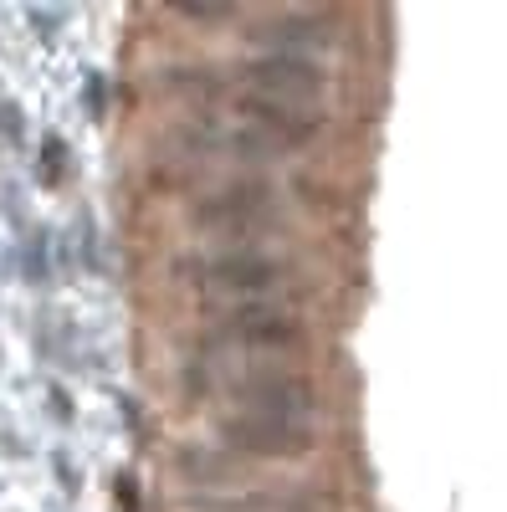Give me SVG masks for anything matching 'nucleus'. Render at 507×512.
Instances as JSON below:
<instances>
[{
    "label": "nucleus",
    "instance_id": "nucleus-1",
    "mask_svg": "<svg viewBox=\"0 0 507 512\" xmlns=\"http://www.w3.org/2000/svg\"><path fill=\"white\" fill-rule=\"evenodd\" d=\"M292 267L282 262V256L262 251V246H236V251H221L210 256V262L200 267V287L231 297V303H277V292L287 287Z\"/></svg>",
    "mask_w": 507,
    "mask_h": 512
},
{
    "label": "nucleus",
    "instance_id": "nucleus-2",
    "mask_svg": "<svg viewBox=\"0 0 507 512\" xmlns=\"http://www.w3.org/2000/svg\"><path fill=\"white\" fill-rule=\"evenodd\" d=\"M221 441H226V451L251 456V461H303L318 446V425L257 415V410H231L221 420Z\"/></svg>",
    "mask_w": 507,
    "mask_h": 512
},
{
    "label": "nucleus",
    "instance_id": "nucleus-3",
    "mask_svg": "<svg viewBox=\"0 0 507 512\" xmlns=\"http://www.w3.org/2000/svg\"><path fill=\"white\" fill-rule=\"evenodd\" d=\"M221 338L241 354H303L313 344V328L287 303H241L221 318Z\"/></svg>",
    "mask_w": 507,
    "mask_h": 512
},
{
    "label": "nucleus",
    "instance_id": "nucleus-4",
    "mask_svg": "<svg viewBox=\"0 0 507 512\" xmlns=\"http://www.w3.org/2000/svg\"><path fill=\"white\" fill-rule=\"evenodd\" d=\"M277 216H282V200L267 180H236L216 195L195 200V210H190L195 231H210V236H257V231L277 226Z\"/></svg>",
    "mask_w": 507,
    "mask_h": 512
},
{
    "label": "nucleus",
    "instance_id": "nucleus-5",
    "mask_svg": "<svg viewBox=\"0 0 507 512\" xmlns=\"http://www.w3.org/2000/svg\"><path fill=\"white\" fill-rule=\"evenodd\" d=\"M236 410L318 425V384L303 369H251L236 379Z\"/></svg>",
    "mask_w": 507,
    "mask_h": 512
},
{
    "label": "nucleus",
    "instance_id": "nucleus-6",
    "mask_svg": "<svg viewBox=\"0 0 507 512\" xmlns=\"http://www.w3.org/2000/svg\"><path fill=\"white\" fill-rule=\"evenodd\" d=\"M246 82H251V93L287 98V103H303V108H323V98H328V67L318 57L262 52V57L246 62Z\"/></svg>",
    "mask_w": 507,
    "mask_h": 512
},
{
    "label": "nucleus",
    "instance_id": "nucleus-7",
    "mask_svg": "<svg viewBox=\"0 0 507 512\" xmlns=\"http://www.w3.org/2000/svg\"><path fill=\"white\" fill-rule=\"evenodd\" d=\"M241 118L251 128H262V134L282 149H308L323 128H328V113L323 108H303V103H287V98H267V93H241Z\"/></svg>",
    "mask_w": 507,
    "mask_h": 512
},
{
    "label": "nucleus",
    "instance_id": "nucleus-8",
    "mask_svg": "<svg viewBox=\"0 0 507 512\" xmlns=\"http://www.w3.org/2000/svg\"><path fill=\"white\" fill-rule=\"evenodd\" d=\"M251 41H262L272 52H292V57H313L318 47H333V26L318 11H277Z\"/></svg>",
    "mask_w": 507,
    "mask_h": 512
},
{
    "label": "nucleus",
    "instance_id": "nucleus-9",
    "mask_svg": "<svg viewBox=\"0 0 507 512\" xmlns=\"http://www.w3.org/2000/svg\"><path fill=\"white\" fill-rule=\"evenodd\" d=\"M175 16H185V21H231L236 6H175Z\"/></svg>",
    "mask_w": 507,
    "mask_h": 512
},
{
    "label": "nucleus",
    "instance_id": "nucleus-10",
    "mask_svg": "<svg viewBox=\"0 0 507 512\" xmlns=\"http://www.w3.org/2000/svg\"><path fill=\"white\" fill-rule=\"evenodd\" d=\"M118 502H123V512H139V492H134V477H118Z\"/></svg>",
    "mask_w": 507,
    "mask_h": 512
}]
</instances>
